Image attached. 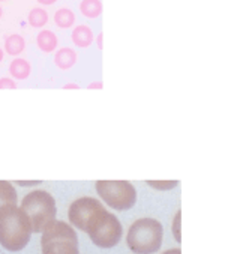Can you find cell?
<instances>
[{
	"label": "cell",
	"mask_w": 225,
	"mask_h": 254,
	"mask_svg": "<svg viewBox=\"0 0 225 254\" xmlns=\"http://www.w3.org/2000/svg\"><path fill=\"white\" fill-rule=\"evenodd\" d=\"M32 224L17 205L0 208V245L6 251H21L30 241Z\"/></svg>",
	"instance_id": "obj_1"
},
{
	"label": "cell",
	"mask_w": 225,
	"mask_h": 254,
	"mask_svg": "<svg viewBox=\"0 0 225 254\" xmlns=\"http://www.w3.org/2000/svg\"><path fill=\"white\" fill-rule=\"evenodd\" d=\"M20 208L30 220L33 233H41L57 215L54 197L44 190H33L26 194L21 200Z\"/></svg>",
	"instance_id": "obj_2"
},
{
	"label": "cell",
	"mask_w": 225,
	"mask_h": 254,
	"mask_svg": "<svg viewBox=\"0 0 225 254\" xmlns=\"http://www.w3.org/2000/svg\"><path fill=\"white\" fill-rule=\"evenodd\" d=\"M164 241V227L155 218H140L128 230L126 242L132 253L153 254Z\"/></svg>",
	"instance_id": "obj_3"
},
{
	"label": "cell",
	"mask_w": 225,
	"mask_h": 254,
	"mask_svg": "<svg viewBox=\"0 0 225 254\" xmlns=\"http://www.w3.org/2000/svg\"><path fill=\"white\" fill-rule=\"evenodd\" d=\"M86 233L96 247L112 248L120 242L123 236V229L114 214H111L105 208H102L89 221Z\"/></svg>",
	"instance_id": "obj_4"
},
{
	"label": "cell",
	"mask_w": 225,
	"mask_h": 254,
	"mask_svg": "<svg viewBox=\"0 0 225 254\" xmlns=\"http://www.w3.org/2000/svg\"><path fill=\"white\" fill-rule=\"evenodd\" d=\"M95 187L101 200L116 211H128L137 201V190L128 181H98Z\"/></svg>",
	"instance_id": "obj_5"
},
{
	"label": "cell",
	"mask_w": 225,
	"mask_h": 254,
	"mask_svg": "<svg viewBox=\"0 0 225 254\" xmlns=\"http://www.w3.org/2000/svg\"><path fill=\"white\" fill-rule=\"evenodd\" d=\"M102 208H104L102 203L98 198L81 197L71 203L69 211H68V218L72 226H75L81 232H86V227L89 221L92 220V217Z\"/></svg>",
	"instance_id": "obj_6"
},
{
	"label": "cell",
	"mask_w": 225,
	"mask_h": 254,
	"mask_svg": "<svg viewBox=\"0 0 225 254\" xmlns=\"http://www.w3.org/2000/svg\"><path fill=\"white\" fill-rule=\"evenodd\" d=\"M56 241H71V242H78L77 233L72 226H69L65 221L54 220L50 223L44 230H42V238H41V245L48 244V242H56Z\"/></svg>",
	"instance_id": "obj_7"
},
{
	"label": "cell",
	"mask_w": 225,
	"mask_h": 254,
	"mask_svg": "<svg viewBox=\"0 0 225 254\" xmlns=\"http://www.w3.org/2000/svg\"><path fill=\"white\" fill-rule=\"evenodd\" d=\"M42 254H80L78 242L71 241H56L41 245Z\"/></svg>",
	"instance_id": "obj_8"
},
{
	"label": "cell",
	"mask_w": 225,
	"mask_h": 254,
	"mask_svg": "<svg viewBox=\"0 0 225 254\" xmlns=\"http://www.w3.org/2000/svg\"><path fill=\"white\" fill-rule=\"evenodd\" d=\"M77 53H75V50L71 48V47H63L60 48L57 53H56L54 56V64L56 66H57L59 69L62 71H68L71 69L75 64H77Z\"/></svg>",
	"instance_id": "obj_9"
},
{
	"label": "cell",
	"mask_w": 225,
	"mask_h": 254,
	"mask_svg": "<svg viewBox=\"0 0 225 254\" xmlns=\"http://www.w3.org/2000/svg\"><path fill=\"white\" fill-rule=\"evenodd\" d=\"M36 45L39 47L41 52L51 53L57 48L59 39L56 36V33H53L51 30H41V33H38V36H36Z\"/></svg>",
	"instance_id": "obj_10"
},
{
	"label": "cell",
	"mask_w": 225,
	"mask_h": 254,
	"mask_svg": "<svg viewBox=\"0 0 225 254\" xmlns=\"http://www.w3.org/2000/svg\"><path fill=\"white\" fill-rule=\"evenodd\" d=\"M95 39V35L92 32V29L86 24H81V26H77L74 30H72V42L77 45V47H81V48H87L89 45H92Z\"/></svg>",
	"instance_id": "obj_11"
},
{
	"label": "cell",
	"mask_w": 225,
	"mask_h": 254,
	"mask_svg": "<svg viewBox=\"0 0 225 254\" xmlns=\"http://www.w3.org/2000/svg\"><path fill=\"white\" fill-rule=\"evenodd\" d=\"M9 72H11L12 78H15V80H26V78H29V75L32 72V66L26 59L15 58L9 65Z\"/></svg>",
	"instance_id": "obj_12"
},
{
	"label": "cell",
	"mask_w": 225,
	"mask_h": 254,
	"mask_svg": "<svg viewBox=\"0 0 225 254\" xmlns=\"http://www.w3.org/2000/svg\"><path fill=\"white\" fill-rule=\"evenodd\" d=\"M17 190L8 181H0V208L6 205H17Z\"/></svg>",
	"instance_id": "obj_13"
},
{
	"label": "cell",
	"mask_w": 225,
	"mask_h": 254,
	"mask_svg": "<svg viewBox=\"0 0 225 254\" xmlns=\"http://www.w3.org/2000/svg\"><path fill=\"white\" fill-rule=\"evenodd\" d=\"M26 48V41L21 35H11L5 41V52L9 56H18L24 52Z\"/></svg>",
	"instance_id": "obj_14"
},
{
	"label": "cell",
	"mask_w": 225,
	"mask_h": 254,
	"mask_svg": "<svg viewBox=\"0 0 225 254\" xmlns=\"http://www.w3.org/2000/svg\"><path fill=\"white\" fill-rule=\"evenodd\" d=\"M80 11L86 18H98L102 14L104 6L101 0H83L80 3Z\"/></svg>",
	"instance_id": "obj_15"
},
{
	"label": "cell",
	"mask_w": 225,
	"mask_h": 254,
	"mask_svg": "<svg viewBox=\"0 0 225 254\" xmlns=\"http://www.w3.org/2000/svg\"><path fill=\"white\" fill-rule=\"evenodd\" d=\"M54 23L60 29H69L75 23V14L68 8H60L54 14Z\"/></svg>",
	"instance_id": "obj_16"
},
{
	"label": "cell",
	"mask_w": 225,
	"mask_h": 254,
	"mask_svg": "<svg viewBox=\"0 0 225 254\" xmlns=\"http://www.w3.org/2000/svg\"><path fill=\"white\" fill-rule=\"evenodd\" d=\"M48 23V14L45 9H41V8H33L30 12H29V24L32 27H44L45 24Z\"/></svg>",
	"instance_id": "obj_17"
},
{
	"label": "cell",
	"mask_w": 225,
	"mask_h": 254,
	"mask_svg": "<svg viewBox=\"0 0 225 254\" xmlns=\"http://www.w3.org/2000/svg\"><path fill=\"white\" fill-rule=\"evenodd\" d=\"M146 184L158 191H170L179 185V181H147Z\"/></svg>",
	"instance_id": "obj_18"
},
{
	"label": "cell",
	"mask_w": 225,
	"mask_h": 254,
	"mask_svg": "<svg viewBox=\"0 0 225 254\" xmlns=\"http://www.w3.org/2000/svg\"><path fill=\"white\" fill-rule=\"evenodd\" d=\"M180 218H182V212L177 211V214H176V217L173 220V233H174V239L177 242L182 241V236H180Z\"/></svg>",
	"instance_id": "obj_19"
},
{
	"label": "cell",
	"mask_w": 225,
	"mask_h": 254,
	"mask_svg": "<svg viewBox=\"0 0 225 254\" xmlns=\"http://www.w3.org/2000/svg\"><path fill=\"white\" fill-rule=\"evenodd\" d=\"M15 87L17 84L12 78H8V77L0 78V89H15Z\"/></svg>",
	"instance_id": "obj_20"
},
{
	"label": "cell",
	"mask_w": 225,
	"mask_h": 254,
	"mask_svg": "<svg viewBox=\"0 0 225 254\" xmlns=\"http://www.w3.org/2000/svg\"><path fill=\"white\" fill-rule=\"evenodd\" d=\"M17 185H20V187H36V185H41V181H29V182L17 181Z\"/></svg>",
	"instance_id": "obj_21"
},
{
	"label": "cell",
	"mask_w": 225,
	"mask_h": 254,
	"mask_svg": "<svg viewBox=\"0 0 225 254\" xmlns=\"http://www.w3.org/2000/svg\"><path fill=\"white\" fill-rule=\"evenodd\" d=\"M102 87H104V84L101 81H93L89 84V89H102Z\"/></svg>",
	"instance_id": "obj_22"
},
{
	"label": "cell",
	"mask_w": 225,
	"mask_h": 254,
	"mask_svg": "<svg viewBox=\"0 0 225 254\" xmlns=\"http://www.w3.org/2000/svg\"><path fill=\"white\" fill-rule=\"evenodd\" d=\"M102 39H104V33H99L98 38H96V42H98V48H99V50H102V47H104V45H102Z\"/></svg>",
	"instance_id": "obj_23"
},
{
	"label": "cell",
	"mask_w": 225,
	"mask_h": 254,
	"mask_svg": "<svg viewBox=\"0 0 225 254\" xmlns=\"http://www.w3.org/2000/svg\"><path fill=\"white\" fill-rule=\"evenodd\" d=\"M162 254H182V251H180V248H173V250H167Z\"/></svg>",
	"instance_id": "obj_24"
},
{
	"label": "cell",
	"mask_w": 225,
	"mask_h": 254,
	"mask_svg": "<svg viewBox=\"0 0 225 254\" xmlns=\"http://www.w3.org/2000/svg\"><path fill=\"white\" fill-rule=\"evenodd\" d=\"M38 2L41 3V5H53V3H56V2H57V0H38Z\"/></svg>",
	"instance_id": "obj_25"
},
{
	"label": "cell",
	"mask_w": 225,
	"mask_h": 254,
	"mask_svg": "<svg viewBox=\"0 0 225 254\" xmlns=\"http://www.w3.org/2000/svg\"><path fill=\"white\" fill-rule=\"evenodd\" d=\"M63 89H77V90H78V89H80V86H78V84H75V83H68V84H65V86H63Z\"/></svg>",
	"instance_id": "obj_26"
},
{
	"label": "cell",
	"mask_w": 225,
	"mask_h": 254,
	"mask_svg": "<svg viewBox=\"0 0 225 254\" xmlns=\"http://www.w3.org/2000/svg\"><path fill=\"white\" fill-rule=\"evenodd\" d=\"M3 56H5V55H3V50H2V48H0V62H2V61H3Z\"/></svg>",
	"instance_id": "obj_27"
},
{
	"label": "cell",
	"mask_w": 225,
	"mask_h": 254,
	"mask_svg": "<svg viewBox=\"0 0 225 254\" xmlns=\"http://www.w3.org/2000/svg\"><path fill=\"white\" fill-rule=\"evenodd\" d=\"M2 15H3V9H2V6H0V18H2Z\"/></svg>",
	"instance_id": "obj_28"
},
{
	"label": "cell",
	"mask_w": 225,
	"mask_h": 254,
	"mask_svg": "<svg viewBox=\"0 0 225 254\" xmlns=\"http://www.w3.org/2000/svg\"><path fill=\"white\" fill-rule=\"evenodd\" d=\"M0 2H5V0H0Z\"/></svg>",
	"instance_id": "obj_29"
},
{
	"label": "cell",
	"mask_w": 225,
	"mask_h": 254,
	"mask_svg": "<svg viewBox=\"0 0 225 254\" xmlns=\"http://www.w3.org/2000/svg\"><path fill=\"white\" fill-rule=\"evenodd\" d=\"M0 254H2V253H0Z\"/></svg>",
	"instance_id": "obj_30"
}]
</instances>
